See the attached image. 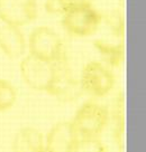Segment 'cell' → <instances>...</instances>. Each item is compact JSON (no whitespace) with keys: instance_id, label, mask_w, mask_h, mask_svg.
Wrapping results in <instances>:
<instances>
[{"instance_id":"obj_5","label":"cell","mask_w":146,"mask_h":152,"mask_svg":"<svg viewBox=\"0 0 146 152\" xmlns=\"http://www.w3.org/2000/svg\"><path fill=\"white\" fill-rule=\"evenodd\" d=\"M80 85L83 92L102 97L113 88L115 76L107 66L99 62H89L82 68Z\"/></svg>"},{"instance_id":"obj_15","label":"cell","mask_w":146,"mask_h":152,"mask_svg":"<svg viewBox=\"0 0 146 152\" xmlns=\"http://www.w3.org/2000/svg\"><path fill=\"white\" fill-rule=\"evenodd\" d=\"M106 21L110 30L117 37H123L124 35V18L120 11L113 10L106 16Z\"/></svg>"},{"instance_id":"obj_7","label":"cell","mask_w":146,"mask_h":152,"mask_svg":"<svg viewBox=\"0 0 146 152\" xmlns=\"http://www.w3.org/2000/svg\"><path fill=\"white\" fill-rule=\"evenodd\" d=\"M55 63L56 77L48 93L62 101L76 100V97L80 96L82 92L80 81L76 80L71 74L69 65L66 63V56H63Z\"/></svg>"},{"instance_id":"obj_9","label":"cell","mask_w":146,"mask_h":152,"mask_svg":"<svg viewBox=\"0 0 146 152\" xmlns=\"http://www.w3.org/2000/svg\"><path fill=\"white\" fill-rule=\"evenodd\" d=\"M0 49L11 59H17L25 55L27 43L20 28L9 25L0 27Z\"/></svg>"},{"instance_id":"obj_13","label":"cell","mask_w":146,"mask_h":152,"mask_svg":"<svg viewBox=\"0 0 146 152\" xmlns=\"http://www.w3.org/2000/svg\"><path fill=\"white\" fill-rule=\"evenodd\" d=\"M89 0H46L45 10L48 14L64 15L76 7L88 4Z\"/></svg>"},{"instance_id":"obj_8","label":"cell","mask_w":146,"mask_h":152,"mask_svg":"<svg viewBox=\"0 0 146 152\" xmlns=\"http://www.w3.org/2000/svg\"><path fill=\"white\" fill-rule=\"evenodd\" d=\"M79 141V134L72 122L62 121L47 133L45 150L50 152H72Z\"/></svg>"},{"instance_id":"obj_3","label":"cell","mask_w":146,"mask_h":152,"mask_svg":"<svg viewBox=\"0 0 146 152\" xmlns=\"http://www.w3.org/2000/svg\"><path fill=\"white\" fill-rule=\"evenodd\" d=\"M101 21L102 15L88 2L65 12L62 25L71 36L89 37L99 29Z\"/></svg>"},{"instance_id":"obj_16","label":"cell","mask_w":146,"mask_h":152,"mask_svg":"<svg viewBox=\"0 0 146 152\" xmlns=\"http://www.w3.org/2000/svg\"><path fill=\"white\" fill-rule=\"evenodd\" d=\"M44 152H50V151H47V150H45V151H44Z\"/></svg>"},{"instance_id":"obj_4","label":"cell","mask_w":146,"mask_h":152,"mask_svg":"<svg viewBox=\"0 0 146 152\" xmlns=\"http://www.w3.org/2000/svg\"><path fill=\"white\" fill-rule=\"evenodd\" d=\"M20 74L30 88L48 93L56 77V63L43 61L28 54L20 62Z\"/></svg>"},{"instance_id":"obj_1","label":"cell","mask_w":146,"mask_h":152,"mask_svg":"<svg viewBox=\"0 0 146 152\" xmlns=\"http://www.w3.org/2000/svg\"><path fill=\"white\" fill-rule=\"evenodd\" d=\"M109 122L108 109L93 101L78 109L72 124L81 138H99Z\"/></svg>"},{"instance_id":"obj_12","label":"cell","mask_w":146,"mask_h":152,"mask_svg":"<svg viewBox=\"0 0 146 152\" xmlns=\"http://www.w3.org/2000/svg\"><path fill=\"white\" fill-rule=\"evenodd\" d=\"M17 101V90L9 81L0 78V112L11 109Z\"/></svg>"},{"instance_id":"obj_14","label":"cell","mask_w":146,"mask_h":152,"mask_svg":"<svg viewBox=\"0 0 146 152\" xmlns=\"http://www.w3.org/2000/svg\"><path fill=\"white\" fill-rule=\"evenodd\" d=\"M72 152H108L99 138H81Z\"/></svg>"},{"instance_id":"obj_10","label":"cell","mask_w":146,"mask_h":152,"mask_svg":"<svg viewBox=\"0 0 146 152\" xmlns=\"http://www.w3.org/2000/svg\"><path fill=\"white\" fill-rule=\"evenodd\" d=\"M11 148L13 152H44V137L37 129L23 128L16 133Z\"/></svg>"},{"instance_id":"obj_11","label":"cell","mask_w":146,"mask_h":152,"mask_svg":"<svg viewBox=\"0 0 146 152\" xmlns=\"http://www.w3.org/2000/svg\"><path fill=\"white\" fill-rule=\"evenodd\" d=\"M94 47L98 49L106 64L111 67H119L124 61V46L123 44H115L98 39L93 43Z\"/></svg>"},{"instance_id":"obj_6","label":"cell","mask_w":146,"mask_h":152,"mask_svg":"<svg viewBox=\"0 0 146 152\" xmlns=\"http://www.w3.org/2000/svg\"><path fill=\"white\" fill-rule=\"evenodd\" d=\"M36 0H0V20L5 25L24 27L37 17Z\"/></svg>"},{"instance_id":"obj_2","label":"cell","mask_w":146,"mask_h":152,"mask_svg":"<svg viewBox=\"0 0 146 152\" xmlns=\"http://www.w3.org/2000/svg\"><path fill=\"white\" fill-rule=\"evenodd\" d=\"M29 55L47 62H56L65 56V49L60 35L50 27H36L28 38Z\"/></svg>"}]
</instances>
